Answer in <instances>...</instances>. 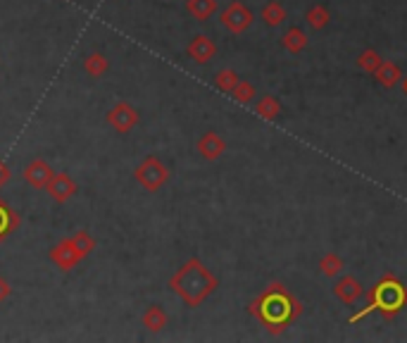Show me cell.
Here are the masks:
<instances>
[{"label": "cell", "instance_id": "cell-26", "mask_svg": "<svg viewBox=\"0 0 407 343\" xmlns=\"http://www.w3.org/2000/svg\"><path fill=\"white\" fill-rule=\"evenodd\" d=\"M8 179H10V169L5 167V163H3V160H0V186H3Z\"/></svg>", "mask_w": 407, "mask_h": 343}, {"label": "cell", "instance_id": "cell-27", "mask_svg": "<svg viewBox=\"0 0 407 343\" xmlns=\"http://www.w3.org/2000/svg\"><path fill=\"white\" fill-rule=\"evenodd\" d=\"M405 93H407V81H405Z\"/></svg>", "mask_w": 407, "mask_h": 343}, {"label": "cell", "instance_id": "cell-24", "mask_svg": "<svg viewBox=\"0 0 407 343\" xmlns=\"http://www.w3.org/2000/svg\"><path fill=\"white\" fill-rule=\"evenodd\" d=\"M234 96L239 103H250L252 98H255V91H252L250 84H245V81H239V86L234 88Z\"/></svg>", "mask_w": 407, "mask_h": 343}, {"label": "cell", "instance_id": "cell-2", "mask_svg": "<svg viewBox=\"0 0 407 343\" xmlns=\"http://www.w3.org/2000/svg\"><path fill=\"white\" fill-rule=\"evenodd\" d=\"M172 289L184 298V303L190 308H198L214 289H217V279L214 274L205 267L200 260H188L182 269L172 277Z\"/></svg>", "mask_w": 407, "mask_h": 343}, {"label": "cell", "instance_id": "cell-21", "mask_svg": "<svg viewBox=\"0 0 407 343\" xmlns=\"http://www.w3.org/2000/svg\"><path fill=\"white\" fill-rule=\"evenodd\" d=\"M327 22H329V12L322 5H317V8H312L310 12H307V24H310L312 29H324Z\"/></svg>", "mask_w": 407, "mask_h": 343}, {"label": "cell", "instance_id": "cell-19", "mask_svg": "<svg viewBox=\"0 0 407 343\" xmlns=\"http://www.w3.org/2000/svg\"><path fill=\"white\" fill-rule=\"evenodd\" d=\"M239 74L236 72H231V70H221L217 76H214V86L219 88V91H224V93H234V88L239 86Z\"/></svg>", "mask_w": 407, "mask_h": 343}, {"label": "cell", "instance_id": "cell-1", "mask_svg": "<svg viewBox=\"0 0 407 343\" xmlns=\"http://www.w3.org/2000/svg\"><path fill=\"white\" fill-rule=\"evenodd\" d=\"M252 315L262 322L265 326H270L272 331H281L286 324H291L298 315H300V303L288 293L281 286H272L267 293H262L257 298V303L252 305Z\"/></svg>", "mask_w": 407, "mask_h": 343}, {"label": "cell", "instance_id": "cell-7", "mask_svg": "<svg viewBox=\"0 0 407 343\" xmlns=\"http://www.w3.org/2000/svg\"><path fill=\"white\" fill-rule=\"evenodd\" d=\"M107 122H110V127L117 129L120 134H126L138 124V112L133 110L129 103L122 101V103H117L110 112H107Z\"/></svg>", "mask_w": 407, "mask_h": 343}, {"label": "cell", "instance_id": "cell-13", "mask_svg": "<svg viewBox=\"0 0 407 343\" xmlns=\"http://www.w3.org/2000/svg\"><path fill=\"white\" fill-rule=\"evenodd\" d=\"M374 74H376V79H379V84L386 88H393L400 81V70L393 65V62H381L379 70H376Z\"/></svg>", "mask_w": 407, "mask_h": 343}, {"label": "cell", "instance_id": "cell-15", "mask_svg": "<svg viewBox=\"0 0 407 343\" xmlns=\"http://www.w3.org/2000/svg\"><path fill=\"white\" fill-rule=\"evenodd\" d=\"M143 324L151 331H160L167 324V315H164V310L160 308V305H151V308L146 310V315H143Z\"/></svg>", "mask_w": 407, "mask_h": 343}, {"label": "cell", "instance_id": "cell-25", "mask_svg": "<svg viewBox=\"0 0 407 343\" xmlns=\"http://www.w3.org/2000/svg\"><path fill=\"white\" fill-rule=\"evenodd\" d=\"M8 295H10V284L5 282L3 277H0V303H3V300L8 298Z\"/></svg>", "mask_w": 407, "mask_h": 343}, {"label": "cell", "instance_id": "cell-20", "mask_svg": "<svg viewBox=\"0 0 407 343\" xmlns=\"http://www.w3.org/2000/svg\"><path fill=\"white\" fill-rule=\"evenodd\" d=\"M279 112H281V105H279V101H276V98L265 96L260 103H257V114H260V117L276 119V117H279Z\"/></svg>", "mask_w": 407, "mask_h": 343}, {"label": "cell", "instance_id": "cell-11", "mask_svg": "<svg viewBox=\"0 0 407 343\" xmlns=\"http://www.w3.org/2000/svg\"><path fill=\"white\" fill-rule=\"evenodd\" d=\"M217 53L214 43L208 39V36H195L193 41L188 43V55L193 57L195 62H210Z\"/></svg>", "mask_w": 407, "mask_h": 343}, {"label": "cell", "instance_id": "cell-6", "mask_svg": "<svg viewBox=\"0 0 407 343\" xmlns=\"http://www.w3.org/2000/svg\"><path fill=\"white\" fill-rule=\"evenodd\" d=\"M250 22H252V14L243 3H231L229 8L221 12V24H224L231 34H241V31H245L250 27Z\"/></svg>", "mask_w": 407, "mask_h": 343}, {"label": "cell", "instance_id": "cell-14", "mask_svg": "<svg viewBox=\"0 0 407 343\" xmlns=\"http://www.w3.org/2000/svg\"><path fill=\"white\" fill-rule=\"evenodd\" d=\"M305 45H307V36H305V31H300L298 27L288 29L286 34H283V48L291 50V53H300Z\"/></svg>", "mask_w": 407, "mask_h": 343}, {"label": "cell", "instance_id": "cell-9", "mask_svg": "<svg viewBox=\"0 0 407 343\" xmlns=\"http://www.w3.org/2000/svg\"><path fill=\"white\" fill-rule=\"evenodd\" d=\"M53 174L55 172L50 169V165L45 163V160H32V163L24 167V179H27L34 189H48Z\"/></svg>", "mask_w": 407, "mask_h": 343}, {"label": "cell", "instance_id": "cell-5", "mask_svg": "<svg viewBox=\"0 0 407 343\" xmlns=\"http://www.w3.org/2000/svg\"><path fill=\"white\" fill-rule=\"evenodd\" d=\"M84 258L86 256L79 251V246H76L74 238H65V241H60L58 246L50 251V260H53L60 269H72L74 264H79Z\"/></svg>", "mask_w": 407, "mask_h": 343}, {"label": "cell", "instance_id": "cell-10", "mask_svg": "<svg viewBox=\"0 0 407 343\" xmlns=\"http://www.w3.org/2000/svg\"><path fill=\"white\" fill-rule=\"evenodd\" d=\"M333 293H336L345 305H353L355 300H358L360 295L364 293V289H362V286H360L358 279H353V277H343L341 282H338L336 286H333Z\"/></svg>", "mask_w": 407, "mask_h": 343}, {"label": "cell", "instance_id": "cell-22", "mask_svg": "<svg viewBox=\"0 0 407 343\" xmlns=\"http://www.w3.org/2000/svg\"><path fill=\"white\" fill-rule=\"evenodd\" d=\"M343 269V262L338 256H333V253H329V256H324L322 260V272L327 274V277H336L338 272Z\"/></svg>", "mask_w": 407, "mask_h": 343}, {"label": "cell", "instance_id": "cell-3", "mask_svg": "<svg viewBox=\"0 0 407 343\" xmlns=\"http://www.w3.org/2000/svg\"><path fill=\"white\" fill-rule=\"evenodd\" d=\"M405 303H407V289L398 282V279L386 277V279H381V282L374 286L372 293H369L367 308H362L358 315L350 317V322L355 324V322H360L364 315L374 313V310H381L384 317H393Z\"/></svg>", "mask_w": 407, "mask_h": 343}, {"label": "cell", "instance_id": "cell-17", "mask_svg": "<svg viewBox=\"0 0 407 343\" xmlns=\"http://www.w3.org/2000/svg\"><path fill=\"white\" fill-rule=\"evenodd\" d=\"M186 8L195 19H208L210 14L214 12L217 3H214V0H188Z\"/></svg>", "mask_w": 407, "mask_h": 343}, {"label": "cell", "instance_id": "cell-16", "mask_svg": "<svg viewBox=\"0 0 407 343\" xmlns=\"http://www.w3.org/2000/svg\"><path fill=\"white\" fill-rule=\"evenodd\" d=\"M262 19H265L270 27H279V24L286 19V10H283V5L281 3H267L265 5V10H262Z\"/></svg>", "mask_w": 407, "mask_h": 343}, {"label": "cell", "instance_id": "cell-18", "mask_svg": "<svg viewBox=\"0 0 407 343\" xmlns=\"http://www.w3.org/2000/svg\"><path fill=\"white\" fill-rule=\"evenodd\" d=\"M84 70H86V74L94 76V79H98V76H102V74L107 72V60H105V55H100V53L89 55V57H86V62H84Z\"/></svg>", "mask_w": 407, "mask_h": 343}, {"label": "cell", "instance_id": "cell-4", "mask_svg": "<svg viewBox=\"0 0 407 343\" xmlns=\"http://www.w3.org/2000/svg\"><path fill=\"white\" fill-rule=\"evenodd\" d=\"M167 179H169V169L160 163V158H155V155H148V158L136 167V181L146 191H151V194L162 189V186L167 184Z\"/></svg>", "mask_w": 407, "mask_h": 343}, {"label": "cell", "instance_id": "cell-12", "mask_svg": "<svg viewBox=\"0 0 407 343\" xmlns=\"http://www.w3.org/2000/svg\"><path fill=\"white\" fill-rule=\"evenodd\" d=\"M198 150H200V155H203L205 160H217L219 155L226 150V143H224V138H221V136L210 132V134H205V136H200Z\"/></svg>", "mask_w": 407, "mask_h": 343}, {"label": "cell", "instance_id": "cell-8", "mask_svg": "<svg viewBox=\"0 0 407 343\" xmlns=\"http://www.w3.org/2000/svg\"><path fill=\"white\" fill-rule=\"evenodd\" d=\"M48 194H50V198H53L55 202H67L72 196L76 194L74 179H72L67 172H58V174H53V179H50Z\"/></svg>", "mask_w": 407, "mask_h": 343}, {"label": "cell", "instance_id": "cell-23", "mask_svg": "<svg viewBox=\"0 0 407 343\" xmlns=\"http://www.w3.org/2000/svg\"><path fill=\"white\" fill-rule=\"evenodd\" d=\"M381 62H384V60H381V57L376 55L374 50H364V53L360 55V67H362L364 72H372V74L379 70Z\"/></svg>", "mask_w": 407, "mask_h": 343}]
</instances>
